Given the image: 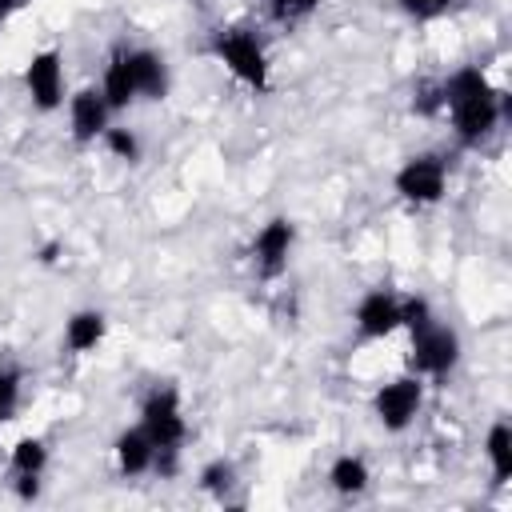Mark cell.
<instances>
[{
	"label": "cell",
	"mask_w": 512,
	"mask_h": 512,
	"mask_svg": "<svg viewBox=\"0 0 512 512\" xmlns=\"http://www.w3.org/2000/svg\"><path fill=\"white\" fill-rule=\"evenodd\" d=\"M440 104L452 112L460 144H480L500 124V100H496V92H492V84H488V76L480 68L452 72L440 84Z\"/></svg>",
	"instance_id": "6da1fadb"
},
{
	"label": "cell",
	"mask_w": 512,
	"mask_h": 512,
	"mask_svg": "<svg viewBox=\"0 0 512 512\" xmlns=\"http://www.w3.org/2000/svg\"><path fill=\"white\" fill-rule=\"evenodd\" d=\"M212 52L252 92H264L268 88V56H264V44L248 28H224V32H216Z\"/></svg>",
	"instance_id": "7a4b0ae2"
},
{
	"label": "cell",
	"mask_w": 512,
	"mask_h": 512,
	"mask_svg": "<svg viewBox=\"0 0 512 512\" xmlns=\"http://www.w3.org/2000/svg\"><path fill=\"white\" fill-rule=\"evenodd\" d=\"M140 428L148 432V440L156 444V452H180L188 424H184V408H180V392L172 384L152 388L140 404Z\"/></svg>",
	"instance_id": "3957f363"
},
{
	"label": "cell",
	"mask_w": 512,
	"mask_h": 512,
	"mask_svg": "<svg viewBox=\"0 0 512 512\" xmlns=\"http://www.w3.org/2000/svg\"><path fill=\"white\" fill-rule=\"evenodd\" d=\"M460 360V336L436 320L412 332V368L424 376H448Z\"/></svg>",
	"instance_id": "277c9868"
},
{
	"label": "cell",
	"mask_w": 512,
	"mask_h": 512,
	"mask_svg": "<svg viewBox=\"0 0 512 512\" xmlns=\"http://www.w3.org/2000/svg\"><path fill=\"white\" fill-rule=\"evenodd\" d=\"M24 88H28L36 112H56L64 104V64H60V52L56 48H44V52H32L28 56V64H24Z\"/></svg>",
	"instance_id": "5b68a950"
},
{
	"label": "cell",
	"mask_w": 512,
	"mask_h": 512,
	"mask_svg": "<svg viewBox=\"0 0 512 512\" xmlns=\"http://www.w3.org/2000/svg\"><path fill=\"white\" fill-rule=\"evenodd\" d=\"M448 188V168L440 156H412L396 172V192L408 204H436Z\"/></svg>",
	"instance_id": "8992f818"
},
{
	"label": "cell",
	"mask_w": 512,
	"mask_h": 512,
	"mask_svg": "<svg viewBox=\"0 0 512 512\" xmlns=\"http://www.w3.org/2000/svg\"><path fill=\"white\" fill-rule=\"evenodd\" d=\"M420 400H424L420 380H416V376H400V380L384 384V388L372 396V412H376V420H380L388 432H404V428L416 420Z\"/></svg>",
	"instance_id": "52a82bcc"
},
{
	"label": "cell",
	"mask_w": 512,
	"mask_h": 512,
	"mask_svg": "<svg viewBox=\"0 0 512 512\" xmlns=\"http://www.w3.org/2000/svg\"><path fill=\"white\" fill-rule=\"evenodd\" d=\"M292 240H296V228H292V220H284V216L268 220V224L256 232V240H252V260H256V272H260L264 280L284 276L288 256H292Z\"/></svg>",
	"instance_id": "ba28073f"
},
{
	"label": "cell",
	"mask_w": 512,
	"mask_h": 512,
	"mask_svg": "<svg viewBox=\"0 0 512 512\" xmlns=\"http://www.w3.org/2000/svg\"><path fill=\"white\" fill-rule=\"evenodd\" d=\"M396 328H400V296H392L388 288H372L356 304V332L364 340H384Z\"/></svg>",
	"instance_id": "9c48e42d"
},
{
	"label": "cell",
	"mask_w": 512,
	"mask_h": 512,
	"mask_svg": "<svg viewBox=\"0 0 512 512\" xmlns=\"http://www.w3.org/2000/svg\"><path fill=\"white\" fill-rule=\"evenodd\" d=\"M108 116H112V108H108V100H104V92H100V88H80V92L68 100L72 136H76L80 144L100 140V136H104V128H108Z\"/></svg>",
	"instance_id": "30bf717a"
},
{
	"label": "cell",
	"mask_w": 512,
	"mask_h": 512,
	"mask_svg": "<svg viewBox=\"0 0 512 512\" xmlns=\"http://www.w3.org/2000/svg\"><path fill=\"white\" fill-rule=\"evenodd\" d=\"M128 60H132V76H136V96L164 100V92H168V64H164V56L152 52V48H128Z\"/></svg>",
	"instance_id": "8fae6325"
},
{
	"label": "cell",
	"mask_w": 512,
	"mask_h": 512,
	"mask_svg": "<svg viewBox=\"0 0 512 512\" xmlns=\"http://www.w3.org/2000/svg\"><path fill=\"white\" fill-rule=\"evenodd\" d=\"M152 460H156V444L148 440V432H144L140 424L116 436V464H120L124 476H144V472H152Z\"/></svg>",
	"instance_id": "7c38bea8"
},
{
	"label": "cell",
	"mask_w": 512,
	"mask_h": 512,
	"mask_svg": "<svg viewBox=\"0 0 512 512\" xmlns=\"http://www.w3.org/2000/svg\"><path fill=\"white\" fill-rule=\"evenodd\" d=\"M100 92H104V100H108V108H112V112H120V108H128V104L136 100V76H132L128 48H124V52H116V56L108 60Z\"/></svg>",
	"instance_id": "4fadbf2b"
},
{
	"label": "cell",
	"mask_w": 512,
	"mask_h": 512,
	"mask_svg": "<svg viewBox=\"0 0 512 512\" xmlns=\"http://www.w3.org/2000/svg\"><path fill=\"white\" fill-rule=\"evenodd\" d=\"M104 328H108L104 312L80 308V312H72L68 324H64V344H68L72 352H92V348L104 340Z\"/></svg>",
	"instance_id": "5bb4252c"
},
{
	"label": "cell",
	"mask_w": 512,
	"mask_h": 512,
	"mask_svg": "<svg viewBox=\"0 0 512 512\" xmlns=\"http://www.w3.org/2000/svg\"><path fill=\"white\" fill-rule=\"evenodd\" d=\"M368 480H372V472H368V464L360 460V456H336L332 460V468H328V484L340 492V496H360L364 488H368Z\"/></svg>",
	"instance_id": "9a60e30c"
},
{
	"label": "cell",
	"mask_w": 512,
	"mask_h": 512,
	"mask_svg": "<svg viewBox=\"0 0 512 512\" xmlns=\"http://www.w3.org/2000/svg\"><path fill=\"white\" fill-rule=\"evenodd\" d=\"M484 452H488V464H492V480L496 484H508V476H512V428L504 420H496L488 428Z\"/></svg>",
	"instance_id": "2e32d148"
},
{
	"label": "cell",
	"mask_w": 512,
	"mask_h": 512,
	"mask_svg": "<svg viewBox=\"0 0 512 512\" xmlns=\"http://www.w3.org/2000/svg\"><path fill=\"white\" fill-rule=\"evenodd\" d=\"M44 464H48V448H44L40 436H20V440L12 444V472H32V476H40Z\"/></svg>",
	"instance_id": "e0dca14e"
},
{
	"label": "cell",
	"mask_w": 512,
	"mask_h": 512,
	"mask_svg": "<svg viewBox=\"0 0 512 512\" xmlns=\"http://www.w3.org/2000/svg\"><path fill=\"white\" fill-rule=\"evenodd\" d=\"M104 148L116 156V160H124V164H136L140 160V140H136V132H128V128H104Z\"/></svg>",
	"instance_id": "ac0fdd59"
},
{
	"label": "cell",
	"mask_w": 512,
	"mask_h": 512,
	"mask_svg": "<svg viewBox=\"0 0 512 512\" xmlns=\"http://www.w3.org/2000/svg\"><path fill=\"white\" fill-rule=\"evenodd\" d=\"M200 488L212 492V496H224V492L232 488V464H228V460H212V464H204V472H200Z\"/></svg>",
	"instance_id": "d6986e66"
},
{
	"label": "cell",
	"mask_w": 512,
	"mask_h": 512,
	"mask_svg": "<svg viewBox=\"0 0 512 512\" xmlns=\"http://www.w3.org/2000/svg\"><path fill=\"white\" fill-rule=\"evenodd\" d=\"M16 404H20V372L16 368H0V424L12 420Z\"/></svg>",
	"instance_id": "ffe728a7"
},
{
	"label": "cell",
	"mask_w": 512,
	"mask_h": 512,
	"mask_svg": "<svg viewBox=\"0 0 512 512\" xmlns=\"http://www.w3.org/2000/svg\"><path fill=\"white\" fill-rule=\"evenodd\" d=\"M432 320V308H428V300L424 296H412V300H400V328H408V332H416V328H424Z\"/></svg>",
	"instance_id": "44dd1931"
},
{
	"label": "cell",
	"mask_w": 512,
	"mask_h": 512,
	"mask_svg": "<svg viewBox=\"0 0 512 512\" xmlns=\"http://www.w3.org/2000/svg\"><path fill=\"white\" fill-rule=\"evenodd\" d=\"M320 0H272V16L280 24H292V20H304Z\"/></svg>",
	"instance_id": "7402d4cb"
},
{
	"label": "cell",
	"mask_w": 512,
	"mask_h": 512,
	"mask_svg": "<svg viewBox=\"0 0 512 512\" xmlns=\"http://www.w3.org/2000/svg\"><path fill=\"white\" fill-rule=\"evenodd\" d=\"M400 8L408 16H416V20H432V16H440L448 8V0H400Z\"/></svg>",
	"instance_id": "603a6c76"
},
{
	"label": "cell",
	"mask_w": 512,
	"mask_h": 512,
	"mask_svg": "<svg viewBox=\"0 0 512 512\" xmlns=\"http://www.w3.org/2000/svg\"><path fill=\"white\" fill-rule=\"evenodd\" d=\"M16 496H20V500H36V496H40V476L16 472Z\"/></svg>",
	"instance_id": "cb8c5ba5"
},
{
	"label": "cell",
	"mask_w": 512,
	"mask_h": 512,
	"mask_svg": "<svg viewBox=\"0 0 512 512\" xmlns=\"http://www.w3.org/2000/svg\"><path fill=\"white\" fill-rule=\"evenodd\" d=\"M20 4H24V0H0V24H4V20H8V16L20 8Z\"/></svg>",
	"instance_id": "d4e9b609"
}]
</instances>
